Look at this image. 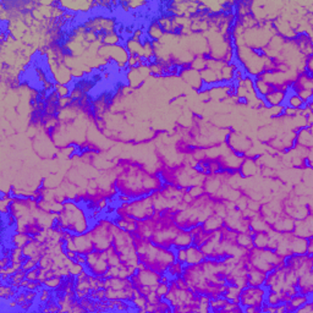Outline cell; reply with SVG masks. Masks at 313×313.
I'll list each match as a JSON object with an SVG mask.
<instances>
[{
  "instance_id": "1",
  "label": "cell",
  "mask_w": 313,
  "mask_h": 313,
  "mask_svg": "<svg viewBox=\"0 0 313 313\" xmlns=\"http://www.w3.org/2000/svg\"><path fill=\"white\" fill-rule=\"evenodd\" d=\"M135 243L140 262H142L149 269L156 270L158 273H165L169 265L175 261L174 248L154 245L148 239H141L136 235Z\"/></svg>"
},
{
  "instance_id": "2",
  "label": "cell",
  "mask_w": 313,
  "mask_h": 313,
  "mask_svg": "<svg viewBox=\"0 0 313 313\" xmlns=\"http://www.w3.org/2000/svg\"><path fill=\"white\" fill-rule=\"evenodd\" d=\"M63 230H68L71 234H85L91 230L90 215L74 199H65L63 209L57 215Z\"/></svg>"
},
{
  "instance_id": "3",
  "label": "cell",
  "mask_w": 313,
  "mask_h": 313,
  "mask_svg": "<svg viewBox=\"0 0 313 313\" xmlns=\"http://www.w3.org/2000/svg\"><path fill=\"white\" fill-rule=\"evenodd\" d=\"M156 213L152 195L134 198L127 203H121L120 207L116 208V214L119 217H129L136 221L151 219Z\"/></svg>"
},
{
  "instance_id": "4",
  "label": "cell",
  "mask_w": 313,
  "mask_h": 313,
  "mask_svg": "<svg viewBox=\"0 0 313 313\" xmlns=\"http://www.w3.org/2000/svg\"><path fill=\"white\" fill-rule=\"evenodd\" d=\"M246 262L251 267L268 273V271L276 269V268L285 267V258L275 251L269 248H258L253 247L246 254Z\"/></svg>"
},
{
  "instance_id": "5",
  "label": "cell",
  "mask_w": 313,
  "mask_h": 313,
  "mask_svg": "<svg viewBox=\"0 0 313 313\" xmlns=\"http://www.w3.org/2000/svg\"><path fill=\"white\" fill-rule=\"evenodd\" d=\"M113 226L114 223L108 220H101L93 228H91L90 234L96 251H105L113 245Z\"/></svg>"
},
{
  "instance_id": "6",
  "label": "cell",
  "mask_w": 313,
  "mask_h": 313,
  "mask_svg": "<svg viewBox=\"0 0 313 313\" xmlns=\"http://www.w3.org/2000/svg\"><path fill=\"white\" fill-rule=\"evenodd\" d=\"M268 289L265 286H247L240 290L239 303L243 307L253 306L261 308L262 304L265 302V295Z\"/></svg>"
},
{
  "instance_id": "7",
  "label": "cell",
  "mask_w": 313,
  "mask_h": 313,
  "mask_svg": "<svg viewBox=\"0 0 313 313\" xmlns=\"http://www.w3.org/2000/svg\"><path fill=\"white\" fill-rule=\"evenodd\" d=\"M85 269L94 276H102L109 269L107 261V253L104 251H92L87 254V263Z\"/></svg>"
},
{
  "instance_id": "8",
  "label": "cell",
  "mask_w": 313,
  "mask_h": 313,
  "mask_svg": "<svg viewBox=\"0 0 313 313\" xmlns=\"http://www.w3.org/2000/svg\"><path fill=\"white\" fill-rule=\"evenodd\" d=\"M225 145L230 151L236 153L240 157H246L251 151L253 143L247 136L239 134V132H230L225 137Z\"/></svg>"
},
{
  "instance_id": "9",
  "label": "cell",
  "mask_w": 313,
  "mask_h": 313,
  "mask_svg": "<svg viewBox=\"0 0 313 313\" xmlns=\"http://www.w3.org/2000/svg\"><path fill=\"white\" fill-rule=\"evenodd\" d=\"M179 76L186 82V85L190 86V87L193 88L195 91H197V92L204 90V84L203 81H202L201 73H199V71L193 70L190 66H186V68H182Z\"/></svg>"
},
{
  "instance_id": "10",
  "label": "cell",
  "mask_w": 313,
  "mask_h": 313,
  "mask_svg": "<svg viewBox=\"0 0 313 313\" xmlns=\"http://www.w3.org/2000/svg\"><path fill=\"white\" fill-rule=\"evenodd\" d=\"M73 242L77 253L88 254L92 251H94V245L90 231L85 232V234L73 235Z\"/></svg>"
},
{
  "instance_id": "11",
  "label": "cell",
  "mask_w": 313,
  "mask_h": 313,
  "mask_svg": "<svg viewBox=\"0 0 313 313\" xmlns=\"http://www.w3.org/2000/svg\"><path fill=\"white\" fill-rule=\"evenodd\" d=\"M293 225H295V219L287 215L286 213L282 212L276 217V219L270 224V229L280 234H287V232H292Z\"/></svg>"
},
{
  "instance_id": "12",
  "label": "cell",
  "mask_w": 313,
  "mask_h": 313,
  "mask_svg": "<svg viewBox=\"0 0 313 313\" xmlns=\"http://www.w3.org/2000/svg\"><path fill=\"white\" fill-rule=\"evenodd\" d=\"M313 219H312V214L307 215V217L302 218V219L295 220V225H293L292 234L296 235V236L300 237H307L312 236L313 234Z\"/></svg>"
},
{
  "instance_id": "13",
  "label": "cell",
  "mask_w": 313,
  "mask_h": 313,
  "mask_svg": "<svg viewBox=\"0 0 313 313\" xmlns=\"http://www.w3.org/2000/svg\"><path fill=\"white\" fill-rule=\"evenodd\" d=\"M312 126H302L295 134V147L303 149H312Z\"/></svg>"
},
{
  "instance_id": "14",
  "label": "cell",
  "mask_w": 313,
  "mask_h": 313,
  "mask_svg": "<svg viewBox=\"0 0 313 313\" xmlns=\"http://www.w3.org/2000/svg\"><path fill=\"white\" fill-rule=\"evenodd\" d=\"M289 90H282V88H275L271 92H269L267 96L262 98V103L264 104L265 108L276 107V105H282L285 103L286 99V94Z\"/></svg>"
},
{
  "instance_id": "15",
  "label": "cell",
  "mask_w": 313,
  "mask_h": 313,
  "mask_svg": "<svg viewBox=\"0 0 313 313\" xmlns=\"http://www.w3.org/2000/svg\"><path fill=\"white\" fill-rule=\"evenodd\" d=\"M296 287H297V291L300 293H303V295H312L313 292L312 269L304 271V273L298 275L297 282H296Z\"/></svg>"
},
{
  "instance_id": "16",
  "label": "cell",
  "mask_w": 313,
  "mask_h": 313,
  "mask_svg": "<svg viewBox=\"0 0 313 313\" xmlns=\"http://www.w3.org/2000/svg\"><path fill=\"white\" fill-rule=\"evenodd\" d=\"M258 168L259 165L254 158L245 157L239 168V174L241 178H253L256 176Z\"/></svg>"
},
{
  "instance_id": "17",
  "label": "cell",
  "mask_w": 313,
  "mask_h": 313,
  "mask_svg": "<svg viewBox=\"0 0 313 313\" xmlns=\"http://www.w3.org/2000/svg\"><path fill=\"white\" fill-rule=\"evenodd\" d=\"M246 275H247V285H250V286H263L267 273H263V271L251 267L246 262Z\"/></svg>"
},
{
  "instance_id": "18",
  "label": "cell",
  "mask_w": 313,
  "mask_h": 313,
  "mask_svg": "<svg viewBox=\"0 0 313 313\" xmlns=\"http://www.w3.org/2000/svg\"><path fill=\"white\" fill-rule=\"evenodd\" d=\"M206 254L196 245H191L186 248V265L199 264L206 259Z\"/></svg>"
},
{
  "instance_id": "19",
  "label": "cell",
  "mask_w": 313,
  "mask_h": 313,
  "mask_svg": "<svg viewBox=\"0 0 313 313\" xmlns=\"http://www.w3.org/2000/svg\"><path fill=\"white\" fill-rule=\"evenodd\" d=\"M193 245V236L188 230L179 229L175 239L173 242V248H187L188 246Z\"/></svg>"
},
{
  "instance_id": "20",
  "label": "cell",
  "mask_w": 313,
  "mask_h": 313,
  "mask_svg": "<svg viewBox=\"0 0 313 313\" xmlns=\"http://www.w3.org/2000/svg\"><path fill=\"white\" fill-rule=\"evenodd\" d=\"M223 225H224L223 218L219 217V215L214 214V213H212V214H210L209 217L201 224L202 229H203L206 232L217 231V230H219Z\"/></svg>"
},
{
  "instance_id": "21",
  "label": "cell",
  "mask_w": 313,
  "mask_h": 313,
  "mask_svg": "<svg viewBox=\"0 0 313 313\" xmlns=\"http://www.w3.org/2000/svg\"><path fill=\"white\" fill-rule=\"evenodd\" d=\"M253 88L254 92H256L257 97L258 98H263L264 96H267L268 93L271 92L273 90H275V87L268 84V82L263 81L262 79H258V77H254L253 79Z\"/></svg>"
},
{
  "instance_id": "22",
  "label": "cell",
  "mask_w": 313,
  "mask_h": 313,
  "mask_svg": "<svg viewBox=\"0 0 313 313\" xmlns=\"http://www.w3.org/2000/svg\"><path fill=\"white\" fill-rule=\"evenodd\" d=\"M236 243L240 247L245 248V250L250 251L251 248H253V232L251 231H245V232H237L236 235Z\"/></svg>"
},
{
  "instance_id": "23",
  "label": "cell",
  "mask_w": 313,
  "mask_h": 313,
  "mask_svg": "<svg viewBox=\"0 0 313 313\" xmlns=\"http://www.w3.org/2000/svg\"><path fill=\"white\" fill-rule=\"evenodd\" d=\"M284 105H285V107H287V108H291V109L301 110V109H303L304 102L300 98V97L297 96V94L291 92V91L289 90V91H287L286 99H285Z\"/></svg>"
},
{
  "instance_id": "24",
  "label": "cell",
  "mask_w": 313,
  "mask_h": 313,
  "mask_svg": "<svg viewBox=\"0 0 313 313\" xmlns=\"http://www.w3.org/2000/svg\"><path fill=\"white\" fill-rule=\"evenodd\" d=\"M309 301H312V295H303V293L297 292L296 295L291 296V298L289 300V303L291 306L292 312H296L300 307L304 306Z\"/></svg>"
},
{
  "instance_id": "25",
  "label": "cell",
  "mask_w": 313,
  "mask_h": 313,
  "mask_svg": "<svg viewBox=\"0 0 313 313\" xmlns=\"http://www.w3.org/2000/svg\"><path fill=\"white\" fill-rule=\"evenodd\" d=\"M35 239V237L32 236V235L27 234V232H21V231H16L15 234L11 236V243H13V246H15V247H20V248H24L25 245H27V243L30 242V241Z\"/></svg>"
},
{
  "instance_id": "26",
  "label": "cell",
  "mask_w": 313,
  "mask_h": 313,
  "mask_svg": "<svg viewBox=\"0 0 313 313\" xmlns=\"http://www.w3.org/2000/svg\"><path fill=\"white\" fill-rule=\"evenodd\" d=\"M146 35L151 42H158V41L162 40V37L164 36V32H163L162 27L159 26V24H158L157 21H153L151 25H149Z\"/></svg>"
},
{
  "instance_id": "27",
  "label": "cell",
  "mask_w": 313,
  "mask_h": 313,
  "mask_svg": "<svg viewBox=\"0 0 313 313\" xmlns=\"http://www.w3.org/2000/svg\"><path fill=\"white\" fill-rule=\"evenodd\" d=\"M184 269H185V264H182V263H180L178 261H174L170 265H169L165 273H167L168 275L170 276L171 280H173V279L182 276V274H184Z\"/></svg>"
},
{
  "instance_id": "28",
  "label": "cell",
  "mask_w": 313,
  "mask_h": 313,
  "mask_svg": "<svg viewBox=\"0 0 313 313\" xmlns=\"http://www.w3.org/2000/svg\"><path fill=\"white\" fill-rule=\"evenodd\" d=\"M270 231V230H269ZM269 231L253 234V246L258 248H267L269 243Z\"/></svg>"
},
{
  "instance_id": "29",
  "label": "cell",
  "mask_w": 313,
  "mask_h": 313,
  "mask_svg": "<svg viewBox=\"0 0 313 313\" xmlns=\"http://www.w3.org/2000/svg\"><path fill=\"white\" fill-rule=\"evenodd\" d=\"M62 284H63V276L58 275V274H55L54 276H51V278H47L46 280L43 281V286L48 287V289L53 290V291L59 289V287L62 286Z\"/></svg>"
},
{
  "instance_id": "30",
  "label": "cell",
  "mask_w": 313,
  "mask_h": 313,
  "mask_svg": "<svg viewBox=\"0 0 313 313\" xmlns=\"http://www.w3.org/2000/svg\"><path fill=\"white\" fill-rule=\"evenodd\" d=\"M186 192L193 199H196V198L201 197V196L206 195V192H204L203 185H193V186H190L188 188H186Z\"/></svg>"
},
{
  "instance_id": "31",
  "label": "cell",
  "mask_w": 313,
  "mask_h": 313,
  "mask_svg": "<svg viewBox=\"0 0 313 313\" xmlns=\"http://www.w3.org/2000/svg\"><path fill=\"white\" fill-rule=\"evenodd\" d=\"M120 36L118 35L116 32H112V33H105V37L103 40V43L105 46H118L120 43Z\"/></svg>"
},
{
  "instance_id": "32",
  "label": "cell",
  "mask_w": 313,
  "mask_h": 313,
  "mask_svg": "<svg viewBox=\"0 0 313 313\" xmlns=\"http://www.w3.org/2000/svg\"><path fill=\"white\" fill-rule=\"evenodd\" d=\"M157 293V296L159 298H163L165 295H167L169 291V284H165V282H160L156 286V290H154Z\"/></svg>"
},
{
  "instance_id": "33",
  "label": "cell",
  "mask_w": 313,
  "mask_h": 313,
  "mask_svg": "<svg viewBox=\"0 0 313 313\" xmlns=\"http://www.w3.org/2000/svg\"><path fill=\"white\" fill-rule=\"evenodd\" d=\"M175 252V261L186 265V248H174Z\"/></svg>"
},
{
  "instance_id": "34",
  "label": "cell",
  "mask_w": 313,
  "mask_h": 313,
  "mask_svg": "<svg viewBox=\"0 0 313 313\" xmlns=\"http://www.w3.org/2000/svg\"><path fill=\"white\" fill-rule=\"evenodd\" d=\"M41 267L38 265V267L33 268V269L26 271V278L29 279L30 281H36L38 280V278H40V274H41Z\"/></svg>"
},
{
  "instance_id": "35",
  "label": "cell",
  "mask_w": 313,
  "mask_h": 313,
  "mask_svg": "<svg viewBox=\"0 0 313 313\" xmlns=\"http://www.w3.org/2000/svg\"><path fill=\"white\" fill-rule=\"evenodd\" d=\"M36 267H38V262L35 261V259H32V258H27L26 261H25L21 264V268L25 271L31 270V269H33V268H36Z\"/></svg>"
},
{
  "instance_id": "36",
  "label": "cell",
  "mask_w": 313,
  "mask_h": 313,
  "mask_svg": "<svg viewBox=\"0 0 313 313\" xmlns=\"http://www.w3.org/2000/svg\"><path fill=\"white\" fill-rule=\"evenodd\" d=\"M296 313H313V303L312 301H309V302H307L304 306L300 307V308L296 311Z\"/></svg>"
},
{
  "instance_id": "37",
  "label": "cell",
  "mask_w": 313,
  "mask_h": 313,
  "mask_svg": "<svg viewBox=\"0 0 313 313\" xmlns=\"http://www.w3.org/2000/svg\"><path fill=\"white\" fill-rule=\"evenodd\" d=\"M74 262L79 263V264H82V265H84V267H86V263H87V254L77 253L76 258H75Z\"/></svg>"
}]
</instances>
